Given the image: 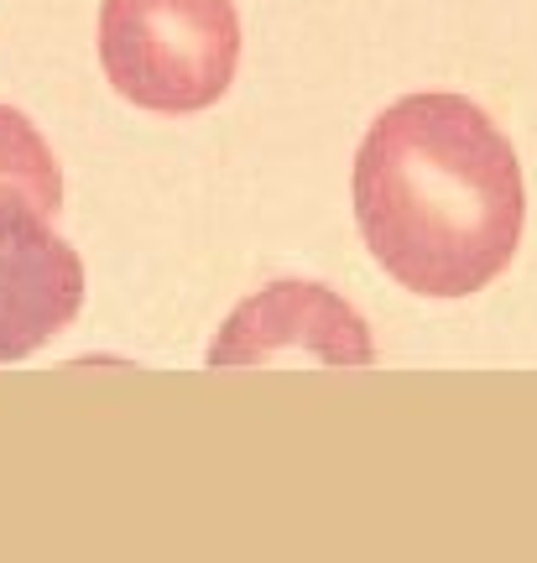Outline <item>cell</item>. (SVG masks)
Returning <instances> with one entry per match:
<instances>
[{"label":"cell","instance_id":"1","mask_svg":"<svg viewBox=\"0 0 537 563\" xmlns=\"http://www.w3.org/2000/svg\"><path fill=\"white\" fill-rule=\"evenodd\" d=\"M355 220L376 266L423 298H470L522 241L512 141L464 95H407L355 152Z\"/></svg>","mask_w":537,"mask_h":563},{"label":"cell","instance_id":"2","mask_svg":"<svg viewBox=\"0 0 537 563\" xmlns=\"http://www.w3.org/2000/svg\"><path fill=\"white\" fill-rule=\"evenodd\" d=\"M240 63L235 0H105L100 68L120 100L152 115H199Z\"/></svg>","mask_w":537,"mask_h":563},{"label":"cell","instance_id":"3","mask_svg":"<svg viewBox=\"0 0 537 563\" xmlns=\"http://www.w3.org/2000/svg\"><path fill=\"white\" fill-rule=\"evenodd\" d=\"M84 262L53 214L21 188H0V365L37 355L79 319Z\"/></svg>","mask_w":537,"mask_h":563},{"label":"cell","instance_id":"4","mask_svg":"<svg viewBox=\"0 0 537 563\" xmlns=\"http://www.w3.org/2000/svg\"><path fill=\"white\" fill-rule=\"evenodd\" d=\"M371 365L376 344L350 302L319 282H277L245 298L209 344V365Z\"/></svg>","mask_w":537,"mask_h":563},{"label":"cell","instance_id":"5","mask_svg":"<svg viewBox=\"0 0 537 563\" xmlns=\"http://www.w3.org/2000/svg\"><path fill=\"white\" fill-rule=\"evenodd\" d=\"M0 188H21L26 199H37L47 214L63 209V173L53 146L21 110L0 104Z\"/></svg>","mask_w":537,"mask_h":563}]
</instances>
